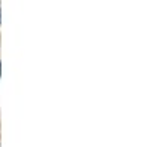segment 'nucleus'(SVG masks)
Wrapping results in <instances>:
<instances>
[{
    "label": "nucleus",
    "instance_id": "obj_1",
    "mask_svg": "<svg viewBox=\"0 0 148 147\" xmlns=\"http://www.w3.org/2000/svg\"><path fill=\"white\" fill-rule=\"evenodd\" d=\"M0 75H2V64H0Z\"/></svg>",
    "mask_w": 148,
    "mask_h": 147
}]
</instances>
